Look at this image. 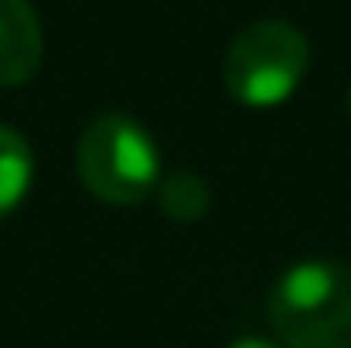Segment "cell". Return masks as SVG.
Masks as SVG:
<instances>
[{
  "instance_id": "obj_1",
  "label": "cell",
  "mask_w": 351,
  "mask_h": 348,
  "mask_svg": "<svg viewBox=\"0 0 351 348\" xmlns=\"http://www.w3.org/2000/svg\"><path fill=\"white\" fill-rule=\"evenodd\" d=\"M284 348H351V266L311 259L284 270L269 292Z\"/></svg>"
},
{
  "instance_id": "obj_2",
  "label": "cell",
  "mask_w": 351,
  "mask_h": 348,
  "mask_svg": "<svg viewBox=\"0 0 351 348\" xmlns=\"http://www.w3.org/2000/svg\"><path fill=\"white\" fill-rule=\"evenodd\" d=\"M75 169L94 198L108 206H135L157 187L161 154L138 120L128 113H101L79 135Z\"/></svg>"
},
{
  "instance_id": "obj_3",
  "label": "cell",
  "mask_w": 351,
  "mask_h": 348,
  "mask_svg": "<svg viewBox=\"0 0 351 348\" xmlns=\"http://www.w3.org/2000/svg\"><path fill=\"white\" fill-rule=\"evenodd\" d=\"M311 64L303 30L284 19H262L228 45L224 86L247 109H273L299 90Z\"/></svg>"
},
{
  "instance_id": "obj_4",
  "label": "cell",
  "mask_w": 351,
  "mask_h": 348,
  "mask_svg": "<svg viewBox=\"0 0 351 348\" xmlns=\"http://www.w3.org/2000/svg\"><path fill=\"white\" fill-rule=\"evenodd\" d=\"M41 23L30 0H0V86H23L41 68Z\"/></svg>"
},
{
  "instance_id": "obj_5",
  "label": "cell",
  "mask_w": 351,
  "mask_h": 348,
  "mask_svg": "<svg viewBox=\"0 0 351 348\" xmlns=\"http://www.w3.org/2000/svg\"><path fill=\"white\" fill-rule=\"evenodd\" d=\"M30 180H34V154L27 139L0 124V218H8L27 198Z\"/></svg>"
},
{
  "instance_id": "obj_6",
  "label": "cell",
  "mask_w": 351,
  "mask_h": 348,
  "mask_svg": "<svg viewBox=\"0 0 351 348\" xmlns=\"http://www.w3.org/2000/svg\"><path fill=\"white\" fill-rule=\"evenodd\" d=\"M161 210L169 218L183 221V225L198 221L210 210V187H206V180L195 176V172H176V176H169L161 184Z\"/></svg>"
},
{
  "instance_id": "obj_7",
  "label": "cell",
  "mask_w": 351,
  "mask_h": 348,
  "mask_svg": "<svg viewBox=\"0 0 351 348\" xmlns=\"http://www.w3.org/2000/svg\"><path fill=\"white\" fill-rule=\"evenodd\" d=\"M228 348H280V345L265 341V337H239V341H232Z\"/></svg>"
},
{
  "instance_id": "obj_8",
  "label": "cell",
  "mask_w": 351,
  "mask_h": 348,
  "mask_svg": "<svg viewBox=\"0 0 351 348\" xmlns=\"http://www.w3.org/2000/svg\"><path fill=\"white\" fill-rule=\"evenodd\" d=\"M348 116H351V90H348Z\"/></svg>"
}]
</instances>
